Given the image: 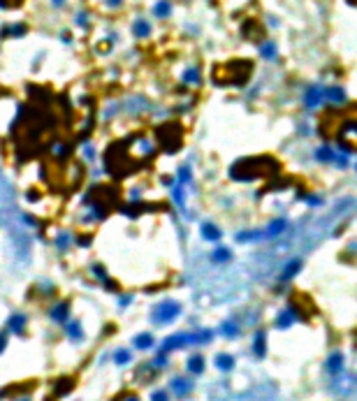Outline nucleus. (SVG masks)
Masks as SVG:
<instances>
[{"label": "nucleus", "mask_w": 357, "mask_h": 401, "mask_svg": "<svg viewBox=\"0 0 357 401\" xmlns=\"http://www.w3.org/2000/svg\"><path fill=\"white\" fill-rule=\"evenodd\" d=\"M274 172H276V162L271 158H244L232 165L230 177L234 181H255V178H265Z\"/></svg>", "instance_id": "nucleus-1"}, {"label": "nucleus", "mask_w": 357, "mask_h": 401, "mask_svg": "<svg viewBox=\"0 0 357 401\" xmlns=\"http://www.w3.org/2000/svg\"><path fill=\"white\" fill-rule=\"evenodd\" d=\"M253 72L250 61H230L214 70V81L221 86H244Z\"/></svg>", "instance_id": "nucleus-2"}, {"label": "nucleus", "mask_w": 357, "mask_h": 401, "mask_svg": "<svg viewBox=\"0 0 357 401\" xmlns=\"http://www.w3.org/2000/svg\"><path fill=\"white\" fill-rule=\"evenodd\" d=\"M158 142H160V146L167 153L178 151L181 144H183V130H181V125L177 121H170V123L160 125L158 128Z\"/></svg>", "instance_id": "nucleus-3"}, {"label": "nucleus", "mask_w": 357, "mask_h": 401, "mask_svg": "<svg viewBox=\"0 0 357 401\" xmlns=\"http://www.w3.org/2000/svg\"><path fill=\"white\" fill-rule=\"evenodd\" d=\"M178 313H181V304H177V302H172V299H167V302L158 304V306L153 309L151 320L156 322V325H167V322L177 320Z\"/></svg>", "instance_id": "nucleus-4"}, {"label": "nucleus", "mask_w": 357, "mask_h": 401, "mask_svg": "<svg viewBox=\"0 0 357 401\" xmlns=\"http://www.w3.org/2000/svg\"><path fill=\"white\" fill-rule=\"evenodd\" d=\"M172 392L177 394V397H186L190 390H193V380L190 378H181V376H177V378H172Z\"/></svg>", "instance_id": "nucleus-5"}, {"label": "nucleus", "mask_w": 357, "mask_h": 401, "mask_svg": "<svg viewBox=\"0 0 357 401\" xmlns=\"http://www.w3.org/2000/svg\"><path fill=\"white\" fill-rule=\"evenodd\" d=\"M322 98H325V90H322L320 86H311V89L306 90V95H304V102H306V107L309 109H313V107L320 105Z\"/></svg>", "instance_id": "nucleus-6"}, {"label": "nucleus", "mask_w": 357, "mask_h": 401, "mask_svg": "<svg viewBox=\"0 0 357 401\" xmlns=\"http://www.w3.org/2000/svg\"><path fill=\"white\" fill-rule=\"evenodd\" d=\"M244 37H248L253 42H260L265 37V30H262V26H260L258 21H246L244 23Z\"/></svg>", "instance_id": "nucleus-7"}, {"label": "nucleus", "mask_w": 357, "mask_h": 401, "mask_svg": "<svg viewBox=\"0 0 357 401\" xmlns=\"http://www.w3.org/2000/svg\"><path fill=\"white\" fill-rule=\"evenodd\" d=\"M49 315H51V320H56V322H67V318H70V302L56 304L54 309L49 311Z\"/></svg>", "instance_id": "nucleus-8"}, {"label": "nucleus", "mask_w": 357, "mask_h": 401, "mask_svg": "<svg viewBox=\"0 0 357 401\" xmlns=\"http://www.w3.org/2000/svg\"><path fill=\"white\" fill-rule=\"evenodd\" d=\"M325 369H327V374L339 376L341 371H343V355H341V353H332L330 359H327V364H325Z\"/></svg>", "instance_id": "nucleus-9"}, {"label": "nucleus", "mask_w": 357, "mask_h": 401, "mask_svg": "<svg viewBox=\"0 0 357 401\" xmlns=\"http://www.w3.org/2000/svg\"><path fill=\"white\" fill-rule=\"evenodd\" d=\"M26 322H28V318L23 315V313H14V315L9 318V330L14 332V334H23V330H26Z\"/></svg>", "instance_id": "nucleus-10"}, {"label": "nucleus", "mask_w": 357, "mask_h": 401, "mask_svg": "<svg viewBox=\"0 0 357 401\" xmlns=\"http://www.w3.org/2000/svg\"><path fill=\"white\" fill-rule=\"evenodd\" d=\"M265 350H267V336H265V332H258L255 341H253V353L255 357H265Z\"/></svg>", "instance_id": "nucleus-11"}, {"label": "nucleus", "mask_w": 357, "mask_h": 401, "mask_svg": "<svg viewBox=\"0 0 357 401\" xmlns=\"http://www.w3.org/2000/svg\"><path fill=\"white\" fill-rule=\"evenodd\" d=\"M72 387H74V380H72V378H61V380H56V385H54V390H56L54 394L56 397H65Z\"/></svg>", "instance_id": "nucleus-12"}, {"label": "nucleus", "mask_w": 357, "mask_h": 401, "mask_svg": "<svg viewBox=\"0 0 357 401\" xmlns=\"http://www.w3.org/2000/svg\"><path fill=\"white\" fill-rule=\"evenodd\" d=\"M216 366H218L221 371H232L234 357L227 355V353H221V355H216Z\"/></svg>", "instance_id": "nucleus-13"}, {"label": "nucleus", "mask_w": 357, "mask_h": 401, "mask_svg": "<svg viewBox=\"0 0 357 401\" xmlns=\"http://www.w3.org/2000/svg\"><path fill=\"white\" fill-rule=\"evenodd\" d=\"M188 371L190 374H202L204 371V357L202 355H193L188 359Z\"/></svg>", "instance_id": "nucleus-14"}, {"label": "nucleus", "mask_w": 357, "mask_h": 401, "mask_svg": "<svg viewBox=\"0 0 357 401\" xmlns=\"http://www.w3.org/2000/svg\"><path fill=\"white\" fill-rule=\"evenodd\" d=\"M67 336H70L72 341H81L84 339V330H81V325L77 320H72V322H67Z\"/></svg>", "instance_id": "nucleus-15"}, {"label": "nucleus", "mask_w": 357, "mask_h": 401, "mask_svg": "<svg viewBox=\"0 0 357 401\" xmlns=\"http://www.w3.org/2000/svg\"><path fill=\"white\" fill-rule=\"evenodd\" d=\"M302 269V260H292L286 269H283V274H281V281H290V278L295 276L297 271Z\"/></svg>", "instance_id": "nucleus-16"}, {"label": "nucleus", "mask_w": 357, "mask_h": 401, "mask_svg": "<svg viewBox=\"0 0 357 401\" xmlns=\"http://www.w3.org/2000/svg\"><path fill=\"white\" fill-rule=\"evenodd\" d=\"M283 230H286V221H274V223L269 225V227H267L265 232H262V234L271 239V237H278V234H281Z\"/></svg>", "instance_id": "nucleus-17"}, {"label": "nucleus", "mask_w": 357, "mask_h": 401, "mask_svg": "<svg viewBox=\"0 0 357 401\" xmlns=\"http://www.w3.org/2000/svg\"><path fill=\"white\" fill-rule=\"evenodd\" d=\"M202 234H204V239H209V241L221 239V230H218L216 225H211V223H204V225H202Z\"/></svg>", "instance_id": "nucleus-18"}, {"label": "nucleus", "mask_w": 357, "mask_h": 401, "mask_svg": "<svg viewBox=\"0 0 357 401\" xmlns=\"http://www.w3.org/2000/svg\"><path fill=\"white\" fill-rule=\"evenodd\" d=\"M292 320H295V313H292V311H290V309H288V311H283V313H281V315H278L276 327H281V330H286V327H290V325H292Z\"/></svg>", "instance_id": "nucleus-19"}, {"label": "nucleus", "mask_w": 357, "mask_h": 401, "mask_svg": "<svg viewBox=\"0 0 357 401\" xmlns=\"http://www.w3.org/2000/svg\"><path fill=\"white\" fill-rule=\"evenodd\" d=\"M151 346H153L151 334H139V336H134V348H139V350H149Z\"/></svg>", "instance_id": "nucleus-20"}, {"label": "nucleus", "mask_w": 357, "mask_h": 401, "mask_svg": "<svg viewBox=\"0 0 357 401\" xmlns=\"http://www.w3.org/2000/svg\"><path fill=\"white\" fill-rule=\"evenodd\" d=\"M133 33H134L137 37H149V33H151V26H149L146 21H142V19H139V21H134Z\"/></svg>", "instance_id": "nucleus-21"}, {"label": "nucleus", "mask_w": 357, "mask_h": 401, "mask_svg": "<svg viewBox=\"0 0 357 401\" xmlns=\"http://www.w3.org/2000/svg\"><path fill=\"white\" fill-rule=\"evenodd\" d=\"M334 156H336V153L332 151V149H327V146H320V149L315 151V158H318L320 162H330V160H334Z\"/></svg>", "instance_id": "nucleus-22"}, {"label": "nucleus", "mask_w": 357, "mask_h": 401, "mask_svg": "<svg viewBox=\"0 0 357 401\" xmlns=\"http://www.w3.org/2000/svg\"><path fill=\"white\" fill-rule=\"evenodd\" d=\"M156 17H160V19H165V17H170V12H172V5L167 2V0H160L158 5H156Z\"/></svg>", "instance_id": "nucleus-23"}, {"label": "nucleus", "mask_w": 357, "mask_h": 401, "mask_svg": "<svg viewBox=\"0 0 357 401\" xmlns=\"http://www.w3.org/2000/svg\"><path fill=\"white\" fill-rule=\"evenodd\" d=\"M325 95L332 100V102H343V90L339 89V86H332V89L325 90Z\"/></svg>", "instance_id": "nucleus-24"}, {"label": "nucleus", "mask_w": 357, "mask_h": 401, "mask_svg": "<svg viewBox=\"0 0 357 401\" xmlns=\"http://www.w3.org/2000/svg\"><path fill=\"white\" fill-rule=\"evenodd\" d=\"M70 244H72V237L67 234V232H61V234L56 237V246H58L61 250H65L67 246H70Z\"/></svg>", "instance_id": "nucleus-25"}, {"label": "nucleus", "mask_w": 357, "mask_h": 401, "mask_svg": "<svg viewBox=\"0 0 357 401\" xmlns=\"http://www.w3.org/2000/svg\"><path fill=\"white\" fill-rule=\"evenodd\" d=\"M221 332H223L225 336H230V339H234V336L239 334V327H237L234 322H223V327H221Z\"/></svg>", "instance_id": "nucleus-26"}, {"label": "nucleus", "mask_w": 357, "mask_h": 401, "mask_svg": "<svg viewBox=\"0 0 357 401\" xmlns=\"http://www.w3.org/2000/svg\"><path fill=\"white\" fill-rule=\"evenodd\" d=\"M260 54L265 56V58H274V56H276V45H274V42H265L262 49H260Z\"/></svg>", "instance_id": "nucleus-27"}, {"label": "nucleus", "mask_w": 357, "mask_h": 401, "mask_svg": "<svg viewBox=\"0 0 357 401\" xmlns=\"http://www.w3.org/2000/svg\"><path fill=\"white\" fill-rule=\"evenodd\" d=\"M183 81H186V84H200V72H197V67L188 70L186 74H183Z\"/></svg>", "instance_id": "nucleus-28"}, {"label": "nucleus", "mask_w": 357, "mask_h": 401, "mask_svg": "<svg viewBox=\"0 0 357 401\" xmlns=\"http://www.w3.org/2000/svg\"><path fill=\"white\" fill-rule=\"evenodd\" d=\"M211 258L216 260V262H227L230 260V250L227 248H218V250H214V255Z\"/></svg>", "instance_id": "nucleus-29"}, {"label": "nucleus", "mask_w": 357, "mask_h": 401, "mask_svg": "<svg viewBox=\"0 0 357 401\" xmlns=\"http://www.w3.org/2000/svg\"><path fill=\"white\" fill-rule=\"evenodd\" d=\"M114 362H116V364H128V362H130V353H128V350H118L116 355H114Z\"/></svg>", "instance_id": "nucleus-30"}, {"label": "nucleus", "mask_w": 357, "mask_h": 401, "mask_svg": "<svg viewBox=\"0 0 357 401\" xmlns=\"http://www.w3.org/2000/svg\"><path fill=\"white\" fill-rule=\"evenodd\" d=\"M23 0H0V7L2 9H9V7H19Z\"/></svg>", "instance_id": "nucleus-31"}, {"label": "nucleus", "mask_w": 357, "mask_h": 401, "mask_svg": "<svg viewBox=\"0 0 357 401\" xmlns=\"http://www.w3.org/2000/svg\"><path fill=\"white\" fill-rule=\"evenodd\" d=\"M151 401H167V392H162V390H158V392H153Z\"/></svg>", "instance_id": "nucleus-32"}, {"label": "nucleus", "mask_w": 357, "mask_h": 401, "mask_svg": "<svg viewBox=\"0 0 357 401\" xmlns=\"http://www.w3.org/2000/svg\"><path fill=\"white\" fill-rule=\"evenodd\" d=\"M5 346H7V334H2V332H0V353L5 350Z\"/></svg>", "instance_id": "nucleus-33"}, {"label": "nucleus", "mask_w": 357, "mask_h": 401, "mask_svg": "<svg viewBox=\"0 0 357 401\" xmlns=\"http://www.w3.org/2000/svg\"><path fill=\"white\" fill-rule=\"evenodd\" d=\"M118 401H139V399H137L134 394H123V397H121Z\"/></svg>", "instance_id": "nucleus-34"}, {"label": "nucleus", "mask_w": 357, "mask_h": 401, "mask_svg": "<svg viewBox=\"0 0 357 401\" xmlns=\"http://www.w3.org/2000/svg\"><path fill=\"white\" fill-rule=\"evenodd\" d=\"M121 2H123V0H107V5H109V7H118Z\"/></svg>", "instance_id": "nucleus-35"}, {"label": "nucleus", "mask_w": 357, "mask_h": 401, "mask_svg": "<svg viewBox=\"0 0 357 401\" xmlns=\"http://www.w3.org/2000/svg\"><path fill=\"white\" fill-rule=\"evenodd\" d=\"M350 2H357V0H350Z\"/></svg>", "instance_id": "nucleus-36"}, {"label": "nucleus", "mask_w": 357, "mask_h": 401, "mask_svg": "<svg viewBox=\"0 0 357 401\" xmlns=\"http://www.w3.org/2000/svg\"><path fill=\"white\" fill-rule=\"evenodd\" d=\"M21 401H28V399H21Z\"/></svg>", "instance_id": "nucleus-37"}]
</instances>
